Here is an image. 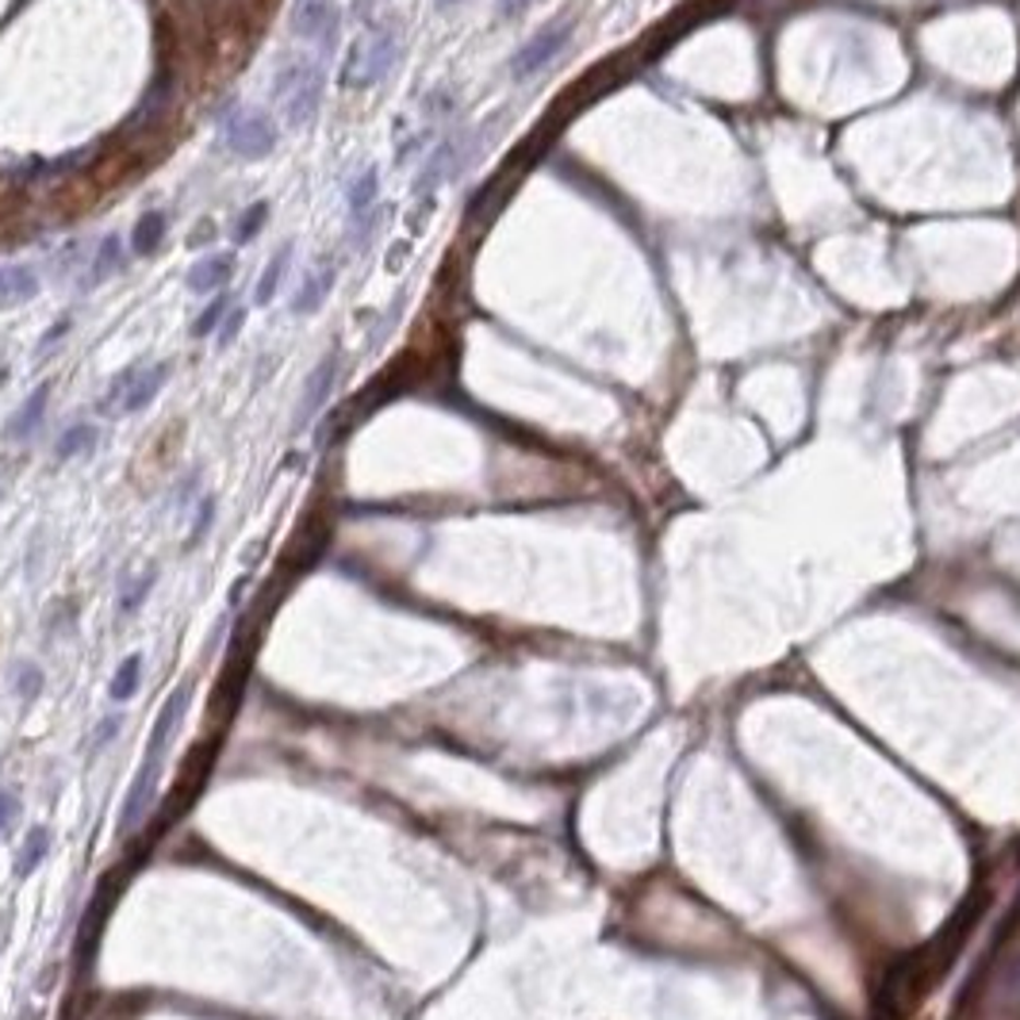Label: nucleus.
Wrapping results in <instances>:
<instances>
[{
  "mask_svg": "<svg viewBox=\"0 0 1020 1020\" xmlns=\"http://www.w3.org/2000/svg\"><path fill=\"white\" fill-rule=\"evenodd\" d=\"M16 699H24V702H35L43 695V684H47V675H43V667L35 664V660H20L16 664Z\"/></svg>",
  "mask_w": 1020,
  "mask_h": 1020,
  "instance_id": "nucleus-21",
  "label": "nucleus"
},
{
  "mask_svg": "<svg viewBox=\"0 0 1020 1020\" xmlns=\"http://www.w3.org/2000/svg\"><path fill=\"white\" fill-rule=\"evenodd\" d=\"M322 93H327V73H322L319 58L311 55H288L273 78V96L281 119L288 127H304L319 116Z\"/></svg>",
  "mask_w": 1020,
  "mask_h": 1020,
  "instance_id": "nucleus-2",
  "label": "nucleus"
},
{
  "mask_svg": "<svg viewBox=\"0 0 1020 1020\" xmlns=\"http://www.w3.org/2000/svg\"><path fill=\"white\" fill-rule=\"evenodd\" d=\"M165 380H169V365L157 361V365H131V369H123L116 380H111L108 388V415H134V411L150 407V403L157 400V392L165 388Z\"/></svg>",
  "mask_w": 1020,
  "mask_h": 1020,
  "instance_id": "nucleus-5",
  "label": "nucleus"
},
{
  "mask_svg": "<svg viewBox=\"0 0 1020 1020\" xmlns=\"http://www.w3.org/2000/svg\"><path fill=\"white\" fill-rule=\"evenodd\" d=\"M395 55H400V24H377L354 39L337 81L342 88H372L395 66Z\"/></svg>",
  "mask_w": 1020,
  "mask_h": 1020,
  "instance_id": "nucleus-3",
  "label": "nucleus"
},
{
  "mask_svg": "<svg viewBox=\"0 0 1020 1020\" xmlns=\"http://www.w3.org/2000/svg\"><path fill=\"white\" fill-rule=\"evenodd\" d=\"M530 4H534V0H502V12H507V16H514V12L530 9Z\"/></svg>",
  "mask_w": 1020,
  "mask_h": 1020,
  "instance_id": "nucleus-28",
  "label": "nucleus"
},
{
  "mask_svg": "<svg viewBox=\"0 0 1020 1020\" xmlns=\"http://www.w3.org/2000/svg\"><path fill=\"white\" fill-rule=\"evenodd\" d=\"M0 495H4V491H0Z\"/></svg>",
  "mask_w": 1020,
  "mask_h": 1020,
  "instance_id": "nucleus-30",
  "label": "nucleus"
},
{
  "mask_svg": "<svg viewBox=\"0 0 1020 1020\" xmlns=\"http://www.w3.org/2000/svg\"><path fill=\"white\" fill-rule=\"evenodd\" d=\"M96 446V426H88V423H73V426H66L62 434H58V441H55V456L58 461H73V456H81V453H88V449Z\"/></svg>",
  "mask_w": 1020,
  "mask_h": 1020,
  "instance_id": "nucleus-17",
  "label": "nucleus"
},
{
  "mask_svg": "<svg viewBox=\"0 0 1020 1020\" xmlns=\"http://www.w3.org/2000/svg\"><path fill=\"white\" fill-rule=\"evenodd\" d=\"M568 43H572V20H557V24L542 27L537 35H530V43H522V47L514 50V58H510V78L514 81L537 78L545 66H553L565 55Z\"/></svg>",
  "mask_w": 1020,
  "mask_h": 1020,
  "instance_id": "nucleus-6",
  "label": "nucleus"
},
{
  "mask_svg": "<svg viewBox=\"0 0 1020 1020\" xmlns=\"http://www.w3.org/2000/svg\"><path fill=\"white\" fill-rule=\"evenodd\" d=\"M334 281H337V265H334V261H319V265L307 269L304 281H299V288L292 292V315H315V311H319V307L327 304Z\"/></svg>",
  "mask_w": 1020,
  "mask_h": 1020,
  "instance_id": "nucleus-9",
  "label": "nucleus"
},
{
  "mask_svg": "<svg viewBox=\"0 0 1020 1020\" xmlns=\"http://www.w3.org/2000/svg\"><path fill=\"white\" fill-rule=\"evenodd\" d=\"M20 817H24V798H20V791H0V837H9L20 825Z\"/></svg>",
  "mask_w": 1020,
  "mask_h": 1020,
  "instance_id": "nucleus-24",
  "label": "nucleus"
},
{
  "mask_svg": "<svg viewBox=\"0 0 1020 1020\" xmlns=\"http://www.w3.org/2000/svg\"><path fill=\"white\" fill-rule=\"evenodd\" d=\"M288 258H292V250L284 246V250L276 253V258L265 265V273H261V281H258V292H253L258 307H269V304H273L276 288H281V281H284V269H288Z\"/></svg>",
  "mask_w": 1020,
  "mask_h": 1020,
  "instance_id": "nucleus-19",
  "label": "nucleus"
},
{
  "mask_svg": "<svg viewBox=\"0 0 1020 1020\" xmlns=\"http://www.w3.org/2000/svg\"><path fill=\"white\" fill-rule=\"evenodd\" d=\"M276 139H281V131H276L273 116H269L265 108H258V104H238V108H230L227 119H223V142H227L230 154L242 157V162H261V157H269L276 150Z\"/></svg>",
  "mask_w": 1020,
  "mask_h": 1020,
  "instance_id": "nucleus-4",
  "label": "nucleus"
},
{
  "mask_svg": "<svg viewBox=\"0 0 1020 1020\" xmlns=\"http://www.w3.org/2000/svg\"><path fill=\"white\" fill-rule=\"evenodd\" d=\"M139 687H142V656H139V652H131V656L119 660V667L111 672L108 695L116 702H127V699H134V695H139Z\"/></svg>",
  "mask_w": 1020,
  "mask_h": 1020,
  "instance_id": "nucleus-16",
  "label": "nucleus"
},
{
  "mask_svg": "<svg viewBox=\"0 0 1020 1020\" xmlns=\"http://www.w3.org/2000/svg\"><path fill=\"white\" fill-rule=\"evenodd\" d=\"M119 730H123V714H108V717H104V722L93 730V737H88V752H93V756L104 752V748H108L111 740L119 737Z\"/></svg>",
  "mask_w": 1020,
  "mask_h": 1020,
  "instance_id": "nucleus-25",
  "label": "nucleus"
},
{
  "mask_svg": "<svg viewBox=\"0 0 1020 1020\" xmlns=\"http://www.w3.org/2000/svg\"><path fill=\"white\" fill-rule=\"evenodd\" d=\"M377 192H380V174H377V165H369V169L357 174L354 185H349V212H354V223H361L365 215L372 212Z\"/></svg>",
  "mask_w": 1020,
  "mask_h": 1020,
  "instance_id": "nucleus-15",
  "label": "nucleus"
},
{
  "mask_svg": "<svg viewBox=\"0 0 1020 1020\" xmlns=\"http://www.w3.org/2000/svg\"><path fill=\"white\" fill-rule=\"evenodd\" d=\"M438 4H456V0H438Z\"/></svg>",
  "mask_w": 1020,
  "mask_h": 1020,
  "instance_id": "nucleus-29",
  "label": "nucleus"
},
{
  "mask_svg": "<svg viewBox=\"0 0 1020 1020\" xmlns=\"http://www.w3.org/2000/svg\"><path fill=\"white\" fill-rule=\"evenodd\" d=\"M230 273H235V258L230 253H207V258H200L189 269V281L185 284L192 292H200V296H207V292H220L230 281Z\"/></svg>",
  "mask_w": 1020,
  "mask_h": 1020,
  "instance_id": "nucleus-12",
  "label": "nucleus"
},
{
  "mask_svg": "<svg viewBox=\"0 0 1020 1020\" xmlns=\"http://www.w3.org/2000/svg\"><path fill=\"white\" fill-rule=\"evenodd\" d=\"M212 519H215V499H204V502H200V514H197V526H192L189 545H197L200 537L207 534V526H212Z\"/></svg>",
  "mask_w": 1020,
  "mask_h": 1020,
  "instance_id": "nucleus-26",
  "label": "nucleus"
},
{
  "mask_svg": "<svg viewBox=\"0 0 1020 1020\" xmlns=\"http://www.w3.org/2000/svg\"><path fill=\"white\" fill-rule=\"evenodd\" d=\"M288 27L299 39L330 43V32L337 27V4L334 0H292Z\"/></svg>",
  "mask_w": 1020,
  "mask_h": 1020,
  "instance_id": "nucleus-7",
  "label": "nucleus"
},
{
  "mask_svg": "<svg viewBox=\"0 0 1020 1020\" xmlns=\"http://www.w3.org/2000/svg\"><path fill=\"white\" fill-rule=\"evenodd\" d=\"M150 588H154V568H150V572H142V576H134V580H127L123 591H119V614H123V618H131V614L150 598Z\"/></svg>",
  "mask_w": 1020,
  "mask_h": 1020,
  "instance_id": "nucleus-20",
  "label": "nucleus"
},
{
  "mask_svg": "<svg viewBox=\"0 0 1020 1020\" xmlns=\"http://www.w3.org/2000/svg\"><path fill=\"white\" fill-rule=\"evenodd\" d=\"M127 269V250H123V238L119 235H108L100 246H96V258H93V276H88V284H104L111 281V276H119Z\"/></svg>",
  "mask_w": 1020,
  "mask_h": 1020,
  "instance_id": "nucleus-13",
  "label": "nucleus"
},
{
  "mask_svg": "<svg viewBox=\"0 0 1020 1020\" xmlns=\"http://www.w3.org/2000/svg\"><path fill=\"white\" fill-rule=\"evenodd\" d=\"M242 322H246V315H242V311H230V319L220 327V346H230V342H235V337H238V330H242Z\"/></svg>",
  "mask_w": 1020,
  "mask_h": 1020,
  "instance_id": "nucleus-27",
  "label": "nucleus"
},
{
  "mask_svg": "<svg viewBox=\"0 0 1020 1020\" xmlns=\"http://www.w3.org/2000/svg\"><path fill=\"white\" fill-rule=\"evenodd\" d=\"M334 380H337V354H327L319 365H315V372L307 377V384H304L296 418H292V426H296V430H304V426L311 423V418L319 415L322 407H327L330 395H334Z\"/></svg>",
  "mask_w": 1020,
  "mask_h": 1020,
  "instance_id": "nucleus-8",
  "label": "nucleus"
},
{
  "mask_svg": "<svg viewBox=\"0 0 1020 1020\" xmlns=\"http://www.w3.org/2000/svg\"><path fill=\"white\" fill-rule=\"evenodd\" d=\"M230 311V299L227 296H215L212 304L204 307V311L197 315V322H192V337H212V334H220V322H223V315Z\"/></svg>",
  "mask_w": 1020,
  "mask_h": 1020,
  "instance_id": "nucleus-22",
  "label": "nucleus"
},
{
  "mask_svg": "<svg viewBox=\"0 0 1020 1020\" xmlns=\"http://www.w3.org/2000/svg\"><path fill=\"white\" fill-rule=\"evenodd\" d=\"M162 238H165V215L146 212V215H139V223H134V230H131V250L154 253L157 246H162Z\"/></svg>",
  "mask_w": 1020,
  "mask_h": 1020,
  "instance_id": "nucleus-18",
  "label": "nucleus"
},
{
  "mask_svg": "<svg viewBox=\"0 0 1020 1020\" xmlns=\"http://www.w3.org/2000/svg\"><path fill=\"white\" fill-rule=\"evenodd\" d=\"M47 403H50V384L32 388V395H27V400L20 403L16 415H12L9 426H4V438H9V441H27V438H32V434L43 426V415H47Z\"/></svg>",
  "mask_w": 1020,
  "mask_h": 1020,
  "instance_id": "nucleus-11",
  "label": "nucleus"
},
{
  "mask_svg": "<svg viewBox=\"0 0 1020 1020\" xmlns=\"http://www.w3.org/2000/svg\"><path fill=\"white\" fill-rule=\"evenodd\" d=\"M189 699H192V684H181L162 702V710H157L146 756H142L139 771H134V783L127 786V798H123V806H119V821H116L119 837H131V832L146 821L150 806H154V794H157V779H162V768H165V756H169V740H174L177 725H181L185 710H189Z\"/></svg>",
  "mask_w": 1020,
  "mask_h": 1020,
  "instance_id": "nucleus-1",
  "label": "nucleus"
},
{
  "mask_svg": "<svg viewBox=\"0 0 1020 1020\" xmlns=\"http://www.w3.org/2000/svg\"><path fill=\"white\" fill-rule=\"evenodd\" d=\"M265 220H269V204H265V200H258L253 207H246V215L238 220V227H235V242H253Z\"/></svg>",
  "mask_w": 1020,
  "mask_h": 1020,
  "instance_id": "nucleus-23",
  "label": "nucleus"
},
{
  "mask_svg": "<svg viewBox=\"0 0 1020 1020\" xmlns=\"http://www.w3.org/2000/svg\"><path fill=\"white\" fill-rule=\"evenodd\" d=\"M50 852V829L47 825H35V829H27L24 844H20L16 852V879H27L32 871H39V864L47 859Z\"/></svg>",
  "mask_w": 1020,
  "mask_h": 1020,
  "instance_id": "nucleus-14",
  "label": "nucleus"
},
{
  "mask_svg": "<svg viewBox=\"0 0 1020 1020\" xmlns=\"http://www.w3.org/2000/svg\"><path fill=\"white\" fill-rule=\"evenodd\" d=\"M39 273L20 261H0V307H20L39 296Z\"/></svg>",
  "mask_w": 1020,
  "mask_h": 1020,
  "instance_id": "nucleus-10",
  "label": "nucleus"
}]
</instances>
